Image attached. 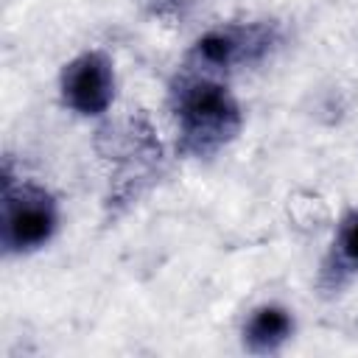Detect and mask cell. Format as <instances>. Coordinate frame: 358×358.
<instances>
[{"label":"cell","instance_id":"3957f363","mask_svg":"<svg viewBox=\"0 0 358 358\" xmlns=\"http://www.w3.org/2000/svg\"><path fill=\"white\" fill-rule=\"evenodd\" d=\"M277 45V28L271 22L221 25L196 39L190 59L199 70H224L235 64H252Z\"/></svg>","mask_w":358,"mask_h":358},{"label":"cell","instance_id":"5b68a950","mask_svg":"<svg viewBox=\"0 0 358 358\" xmlns=\"http://www.w3.org/2000/svg\"><path fill=\"white\" fill-rule=\"evenodd\" d=\"M294 333V316L288 308L282 305H260L255 308L246 322H243V347L255 355H268V352H277Z\"/></svg>","mask_w":358,"mask_h":358},{"label":"cell","instance_id":"7a4b0ae2","mask_svg":"<svg viewBox=\"0 0 358 358\" xmlns=\"http://www.w3.org/2000/svg\"><path fill=\"white\" fill-rule=\"evenodd\" d=\"M59 227V204L56 199L34 182L11 179L8 168L3 171V218H0V241L6 255H28L42 249Z\"/></svg>","mask_w":358,"mask_h":358},{"label":"cell","instance_id":"6da1fadb","mask_svg":"<svg viewBox=\"0 0 358 358\" xmlns=\"http://www.w3.org/2000/svg\"><path fill=\"white\" fill-rule=\"evenodd\" d=\"M171 106L179 126V151L187 157L215 154L243 126L235 95L207 73L182 76L171 90Z\"/></svg>","mask_w":358,"mask_h":358},{"label":"cell","instance_id":"8992f818","mask_svg":"<svg viewBox=\"0 0 358 358\" xmlns=\"http://www.w3.org/2000/svg\"><path fill=\"white\" fill-rule=\"evenodd\" d=\"M352 274H358V210L341 218L333 238L330 257L324 260V268H322V282H327L330 288H338Z\"/></svg>","mask_w":358,"mask_h":358},{"label":"cell","instance_id":"277c9868","mask_svg":"<svg viewBox=\"0 0 358 358\" xmlns=\"http://www.w3.org/2000/svg\"><path fill=\"white\" fill-rule=\"evenodd\" d=\"M62 101L78 115H103L115 98V70L106 53L84 50L70 59L59 76Z\"/></svg>","mask_w":358,"mask_h":358}]
</instances>
